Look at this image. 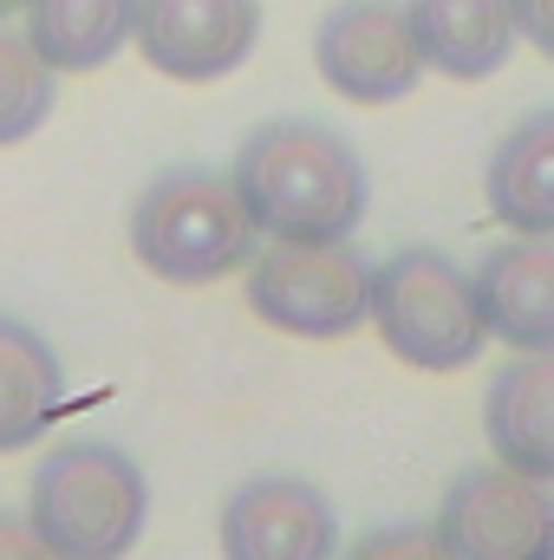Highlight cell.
<instances>
[{
  "label": "cell",
  "instance_id": "obj_16",
  "mask_svg": "<svg viewBox=\"0 0 554 560\" xmlns=\"http://www.w3.org/2000/svg\"><path fill=\"white\" fill-rule=\"evenodd\" d=\"M59 105V72L33 52L26 26H0V150L39 138Z\"/></svg>",
  "mask_w": 554,
  "mask_h": 560
},
{
  "label": "cell",
  "instance_id": "obj_5",
  "mask_svg": "<svg viewBox=\"0 0 554 560\" xmlns=\"http://www.w3.org/2000/svg\"><path fill=\"white\" fill-rule=\"evenodd\" d=\"M242 293L287 339H346L372 319V261L353 242H268L242 268Z\"/></svg>",
  "mask_w": 554,
  "mask_h": 560
},
{
  "label": "cell",
  "instance_id": "obj_15",
  "mask_svg": "<svg viewBox=\"0 0 554 560\" xmlns=\"http://www.w3.org/2000/svg\"><path fill=\"white\" fill-rule=\"evenodd\" d=\"M26 39L53 72H99L138 33V0H26Z\"/></svg>",
  "mask_w": 554,
  "mask_h": 560
},
{
  "label": "cell",
  "instance_id": "obj_17",
  "mask_svg": "<svg viewBox=\"0 0 554 560\" xmlns=\"http://www.w3.org/2000/svg\"><path fill=\"white\" fill-rule=\"evenodd\" d=\"M339 560H450V555H443V541H437L430 522H379Z\"/></svg>",
  "mask_w": 554,
  "mask_h": 560
},
{
  "label": "cell",
  "instance_id": "obj_4",
  "mask_svg": "<svg viewBox=\"0 0 554 560\" xmlns=\"http://www.w3.org/2000/svg\"><path fill=\"white\" fill-rule=\"evenodd\" d=\"M372 332L392 359L417 372H463L483 359L489 326L476 275L457 268L443 248H399L372 261Z\"/></svg>",
  "mask_w": 554,
  "mask_h": 560
},
{
  "label": "cell",
  "instance_id": "obj_2",
  "mask_svg": "<svg viewBox=\"0 0 554 560\" xmlns=\"http://www.w3.org/2000/svg\"><path fill=\"white\" fill-rule=\"evenodd\" d=\"M255 248L262 229L229 170H203V163L157 170L131 202V255L143 261V275L170 287H216L242 275Z\"/></svg>",
  "mask_w": 554,
  "mask_h": 560
},
{
  "label": "cell",
  "instance_id": "obj_8",
  "mask_svg": "<svg viewBox=\"0 0 554 560\" xmlns=\"http://www.w3.org/2000/svg\"><path fill=\"white\" fill-rule=\"evenodd\" d=\"M222 560H333L339 555V515L333 495L313 476L262 469L229 489L216 515Z\"/></svg>",
  "mask_w": 554,
  "mask_h": 560
},
{
  "label": "cell",
  "instance_id": "obj_12",
  "mask_svg": "<svg viewBox=\"0 0 554 560\" xmlns=\"http://www.w3.org/2000/svg\"><path fill=\"white\" fill-rule=\"evenodd\" d=\"M405 13H412L424 66L457 79V85L496 79L522 39L509 0H405Z\"/></svg>",
  "mask_w": 554,
  "mask_h": 560
},
{
  "label": "cell",
  "instance_id": "obj_1",
  "mask_svg": "<svg viewBox=\"0 0 554 560\" xmlns=\"http://www.w3.org/2000/svg\"><path fill=\"white\" fill-rule=\"evenodd\" d=\"M229 176L268 242H353L372 209V170L359 143L320 118L255 125Z\"/></svg>",
  "mask_w": 554,
  "mask_h": 560
},
{
  "label": "cell",
  "instance_id": "obj_11",
  "mask_svg": "<svg viewBox=\"0 0 554 560\" xmlns=\"http://www.w3.org/2000/svg\"><path fill=\"white\" fill-rule=\"evenodd\" d=\"M483 436L496 463L554 482V352H516L483 392Z\"/></svg>",
  "mask_w": 554,
  "mask_h": 560
},
{
  "label": "cell",
  "instance_id": "obj_19",
  "mask_svg": "<svg viewBox=\"0 0 554 560\" xmlns=\"http://www.w3.org/2000/svg\"><path fill=\"white\" fill-rule=\"evenodd\" d=\"M509 7H516V33H522V46H535V52L554 66V0H509Z\"/></svg>",
  "mask_w": 554,
  "mask_h": 560
},
{
  "label": "cell",
  "instance_id": "obj_13",
  "mask_svg": "<svg viewBox=\"0 0 554 560\" xmlns=\"http://www.w3.org/2000/svg\"><path fill=\"white\" fill-rule=\"evenodd\" d=\"M483 202L509 235H554V105L522 112L483 170Z\"/></svg>",
  "mask_w": 554,
  "mask_h": 560
},
{
  "label": "cell",
  "instance_id": "obj_6",
  "mask_svg": "<svg viewBox=\"0 0 554 560\" xmlns=\"http://www.w3.org/2000/svg\"><path fill=\"white\" fill-rule=\"evenodd\" d=\"M430 528L450 560H554V482L509 463L457 469Z\"/></svg>",
  "mask_w": 554,
  "mask_h": 560
},
{
  "label": "cell",
  "instance_id": "obj_3",
  "mask_svg": "<svg viewBox=\"0 0 554 560\" xmlns=\"http://www.w3.org/2000/svg\"><path fill=\"white\" fill-rule=\"evenodd\" d=\"M26 522L59 560H125L150 522V476L125 443L66 436L33 469Z\"/></svg>",
  "mask_w": 554,
  "mask_h": 560
},
{
  "label": "cell",
  "instance_id": "obj_18",
  "mask_svg": "<svg viewBox=\"0 0 554 560\" xmlns=\"http://www.w3.org/2000/svg\"><path fill=\"white\" fill-rule=\"evenodd\" d=\"M0 560H59V555L39 541V528H33L26 515L0 509Z\"/></svg>",
  "mask_w": 554,
  "mask_h": 560
},
{
  "label": "cell",
  "instance_id": "obj_10",
  "mask_svg": "<svg viewBox=\"0 0 554 560\" xmlns=\"http://www.w3.org/2000/svg\"><path fill=\"white\" fill-rule=\"evenodd\" d=\"M470 275L489 339L509 352H554V235H509Z\"/></svg>",
  "mask_w": 554,
  "mask_h": 560
},
{
  "label": "cell",
  "instance_id": "obj_7",
  "mask_svg": "<svg viewBox=\"0 0 554 560\" xmlns=\"http://www.w3.org/2000/svg\"><path fill=\"white\" fill-rule=\"evenodd\" d=\"M313 66L346 105H399L430 72L405 0H333L313 26Z\"/></svg>",
  "mask_w": 554,
  "mask_h": 560
},
{
  "label": "cell",
  "instance_id": "obj_14",
  "mask_svg": "<svg viewBox=\"0 0 554 560\" xmlns=\"http://www.w3.org/2000/svg\"><path fill=\"white\" fill-rule=\"evenodd\" d=\"M66 411V365L53 339L13 313H0V456L33 450Z\"/></svg>",
  "mask_w": 554,
  "mask_h": 560
},
{
  "label": "cell",
  "instance_id": "obj_9",
  "mask_svg": "<svg viewBox=\"0 0 554 560\" xmlns=\"http://www.w3.org/2000/svg\"><path fill=\"white\" fill-rule=\"evenodd\" d=\"M262 0H138L131 46L176 85H216L255 59Z\"/></svg>",
  "mask_w": 554,
  "mask_h": 560
},
{
  "label": "cell",
  "instance_id": "obj_20",
  "mask_svg": "<svg viewBox=\"0 0 554 560\" xmlns=\"http://www.w3.org/2000/svg\"><path fill=\"white\" fill-rule=\"evenodd\" d=\"M20 7H26V0H0V26H7V20H13Z\"/></svg>",
  "mask_w": 554,
  "mask_h": 560
}]
</instances>
